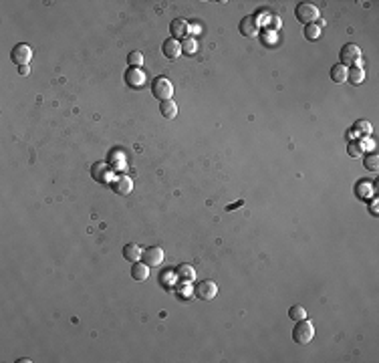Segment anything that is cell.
Instances as JSON below:
<instances>
[{
	"mask_svg": "<svg viewBox=\"0 0 379 363\" xmlns=\"http://www.w3.org/2000/svg\"><path fill=\"white\" fill-rule=\"evenodd\" d=\"M365 168L371 169V171H377V168H379V156L377 154H369V156L365 158Z\"/></svg>",
	"mask_w": 379,
	"mask_h": 363,
	"instance_id": "obj_24",
	"label": "cell"
},
{
	"mask_svg": "<svg viewBox=\"0 0 379 363\" xmlns=\"http://www.w3.org/2000/svg\"><path fill=\"white\" fill-rule=\"evenodd\" d=\"M111 188H113L115 194L127 196V194H131V190H134V180H131L129 176H117V178L111 182Z\"/></svg>",
	"mask_w": 379,
	"mask_h": 363,
	"instance_id": "obj_9",
	"label": "cell"
},
{
	"mask_svg": "<svg viewBox=\"0 0 379 363\" xmlns=\"http://www.w3.org/2000/svg\"><path fill=\"white\" fill-rule=\"evenodd\" d=\"M160 111L165 119H174L176 115H178V105H176V101H172V99H167V101H162L160 103Z\"/></svg>",
	"mask_w": 379,
	"mask_h": 363,
	"instance_id": "obj_19",
	"label": "cell"
},
{
	"mask_svg": "<svg viewBox=\"0 0 379 363\" xmlns=\"http://www.w3.org/2000/svg\"><path fill=\"white\" fill-rule=\"evenodd\" d=\"M125 83L131 89H141L145 85V73L141 71V67H129L125 71Z\"/></svg>",
	"mask_w": 379,
	"mask_h": 363,
	"instance_id": "obj_8",
	"label": "cell"
},
{
	"mask_svg": "<svg viewBox=\"0 0 379 363\" xmlns=\"http://www.w3.org/2000/svg\"><path fill=\"white\" fill-rule=\"evenodd\" d=\"M339 56H341L343 67H357L361 63V49L355 43H347V45H343Z\"/></svg>",
	"mask_w": 379,
	"mask_h": 363,
	"instance_id": "obj_4",
	"label": "cell"
},
{
	"mask_svg": "<svg viewBox=\"0 0 379 363\" xmlns=\"http://www.w3.org/2000/svg\"><path fill=\"white\" fill-rule=\"evenodd\" d=\"M240 32H242V36H248V39H252V36H256L258 34V23H256V18L252 16V14H248V16H244L242 21H240Z\"/></svg>",
	"mask_w": 379,
	"mask_h": 363,
	"instance_id": "obj_13",
	"label": "cell"
},
{
	"mask_svg": "<svg viewBox=\"0 0 379 363\" xmlns=\"http://www.w3.org/2000/svg\"><path fill=\"white\" fill-rule=\"evenodd\" d=\"M289 317L293 319V321H300V319H307V311L302 305H293L291 311H289Z\"/></svg>",
	"mask_w": 379,
	"mask_h": 363,
	"instance_id": "obj_22",
	"label": "cell"
},
{
	"mask_svg": "<svg viewBox=\"0 0 379 363\" xmlns=\"http://www.w3.org/2000/svg\"><path fill=\"white\" fill-rule=\"evenodd\" d=\"M194 295H196L200 301H212V299L218 295L216 282H214V280H200V282L196 284Z\"/></svg>",
	"mask_w": 379,
	"mask_h": 363,
	"instance_id": "obj_5",
	"label": "cell"
},
{
	"mask_svg": "<svg viewBox=\"0 0 379 363\" xmlns=\"http://www.w3.org/2000/svg\"><path fill=\"white\" fill-rule=\"evenodd\" d=\"M295 16L302 25H315V21H319V6L313 2H300L295 8Z\"/></svg>",
	"mask_w": 379,
	"mask_h": 363,
	"instance_id": "obj_2",
	"label": "cell"
},
{
	"mask_svg": "<svg viewBox=\"0 0 379 363\" xmlns=\"http://www.w3.org/2000/svg\"><path fill=\"white\" fill-rule=\"evenodd\" d=\"M315 337V327L309 319H300L297 321L295 329H293V341L298 343V345H309Z\"/></svg>",
	"mask_w": 379,
	"mask_h": 363,
	"instance_id": "obj_1",
	"label": "cell"
},
{
	"mask_svg": "<svg viewBox=\"0 0 379 363\" xmlns=\"http://www.w3.org/2000/svg\"><path fill=\"white\" fill-rule=\"evenodd\" d=\"M176 275H178V279L182 280V282H194L196 280V271L190 264H180L178 271H176Z\"/></svg>",
	"mask_w": 379,
	"mask_h": 363,
	"instance_id": "obj_17",
	"label": "cell"
},
{
	"mask_svg": "<svg viewBox=\"0 0 379 363\" xmlns=\"http://www.w3.org/2000/svg\"><path fill=\"white\" fill-rule=\"evenodd\" d=\"M347 81H351V85H361L365 81V69L361 65L351 67L349 73H347Z\"/></svg>",
	"mask_w": 379,
	"mask_h": 363,
	"instance_id": "obj_18",
	"label": "cell"
},
{
	"mask_svg": "<svg viewBox=\"0 0 379 363\" xmlns=\"http://www.w3.org/2000/svg\"><path fill=\"white\" fill-rule=\"evenodd\" d=\"M109 166L111 168H115V169H121V168H125V156L121 154V151H111L109 154Z\"/></svg>",
	"mask_w": 379,
	"mask_h": 363,
	"instance_id": "obj_20",
	"label": "cell"
},
{
	"mask_svg": "<svg viewBox=\"0 0 379 363\" xmlns=\"http://www.w3.org/2000/svg\"><path fill=\"white\" fill-rule=\"evenodd\" d=\"M169 32H172V39H176V41L186 39L190 34V23L186 18H174L169 23Z\"/></svg>",
	"mask_w": 379,
	"mask_h": 363,
	"instance_id": "obj_10",
	"label": "cell"
},
{
	"mask_svg": "<svg viewBox=\"0 0 379 363\" xmlns=\"http://www.w3.org/2000/svg\"><path fill=\"white\" fill-rule=\"evenodd\" d=\"M18 73H21V75H28V73H30V67H28V65H25V67H18Z\"/></svg>",
	"mask_w": 379,
	"mask_h": 363,
	"instance_id": "obj_25",
	"label": "cell"
},
{
	"mask_svg": "<svg viewBox=\"0 0 379 363\" xmlns=\"http://www.w3.org/2000/svg\"><path fill=\"white\" fill-rule=\"evenodd\" d=\"M127 63H129V67H141L143 65V55L139 51H131L127 55Z\"/></svg>",
	"mask_w": 379,
	"mask_h": 363,
	"instance_id": "obj_23",
	"label": "cell"
},
{
	"mask_svg": "<svg viewBox=\"0 0 379 363\" xmlns=\"http://www.w3.org/2000/svg\"><path fill=\"white\" fill-rule=\"evenodd\" d=\"M347 73H349V69L343 67V65L339 63V65H333V67H331V73H329V75H331V79H333L335 83L341 85V83H347Z\"/></svg>",
	"mask_w": 379,
	"mask_h": 363,
	"instance_id": "obj_15",
	"label": "cell"
},
{
	"mask_svg": "<svg viewBox=\"0 0 379 363\" xmlns=\"http://www.w3.org/2000/svg\"><path fill=\"white\" fill-rule=\"evenodd\" d=\"M131 279L137 280V282H143V280L149 279V266L145 264V262H134V266H131Z\"/></svg>",
	"mask_w": 379,
	"mask_h": 363,
	"instance_id": "obj_14",
	"label": "cell"
},
{
	"mask_svg": "<svg viewBox=\"0 0 379 363\" xmlns=\"http://www.w3.org/2000/svg\"><path fill=\"white\" fill-rule=\"evenodd\" d=\"M10 59H12V63H16L18 67H25L30 63V59H32V49L25 45V43H21V45H16L14 49H12V53H10Z\"/></svg>",
	"mask_w": 379,
	"mask_h": 363,
	"instance_id": "obj_7",
	"label": "cell"
},
{
	"mask_svg": "<svg viewBox=\"0 0 379 363\" xmlns=\"http://www.w3.org/2000/svg\"><path fill=\"white\" fill-rule=\"evenodd\" d=\"M163 258H165V254H163L160 246H149V249H145L141 252V262H145L149 269L151 266H160L163 262Z\"/></svg>",
	"mask_w": 379,
	"mask_h": 363,
	"instance_id": "obj_6",
	"label": "cell"
},
{
	"mask_svg": "<svg viewBox=\"0 0 379 363\" xmlns=\"http://www.w3.org/2000/svg\"><path fill=\"white\" fill-rule=\"evenodd\" d=\"M151 95L160 101H167L174 97V85L167 77H156L151 81Z\"/></svg>",
	"mask_w": 379,
	"mask_h": 363,
	"instance_id": "obj_3",
	"label": "cell"
},
{
	"mask_svg": "<svg viewBox=\"0 0 379 363\" xmlns=\"http://www.w3.org/2000/svg\"><path fill=\"white\" fill-rule=\"evenodd\" d=\"M123 256H125V260H129V262H137V260H141V246L136 244V242L125 244V249H123Z\"/></svg>",
	"mask_w": 379,
	"mask_h": 363,
	"instance_id": "obj_16",
	"label": "cell"
},
{
	"mask_svg": "<svg viewBox=\"0 0 379 363\" xmlns=\"http://www.w3.org/2000/svg\"><path fill=\"white\" fill-rule=\"evenodd\" d=\"M91 176H93V180H95V182H99V184H107L109 178H111V166H109V164H103V162H99V164H95V166L91 168Z\"/></svg>",
	"mask_w": 379,
	"mask_h": 363,
	"instance_id": "obj_12",
	"label": "cell"
},
{
	"mask_svg": "<svg viewBox=\"0 0 379 363\" xmlns=\"http://www.w3.org/2000/svg\"><path fill=\"white\" fill-rule=\"evenodd\" d=\"M162 53L165 59H169V61H176L178 56L182 55V45H180V41H176V39H167V41H163L162 45Z\"/></svg>",
	"mask_w": 379,
	"mask_h": 363,
	"instance_id": "obj_11",
	"label": "cell"
},
{
	"mask_svg": "<svg viewBox=\"0 0 379 363\" xmlns=\"http://www.w3.org/2000/svg\"><path fill=\"white\" fill-rule=\"evenodd\" d=\"M349 154H351V156H359V149H357V145H349Z\"/></svg>",
	"mask_w": 379,
	"mask_h": 363,
	"instance_id": "obj_26",
	"label": "cell"
},
{
	"mask_svg": "<svg viewBox=\"0 0 379 363\" xmlns=\"http://www.w3.org/2000/svg\"><path fill=\"white\" fill-rule=\"evenodd\" d=\"M321 36V27L319 25H307L305 27V39L307 41H319Z\"/></svg>",
	"mask_w": 379,
	"mask_h": 363,
	"instance_id": "obj_21",
	"label": "cell"
}]
</instances>
